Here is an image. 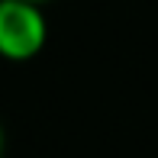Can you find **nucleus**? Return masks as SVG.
<instances>
[{"mask_svg": "<svg viewBox=\"0 0 158 158\" xmlns=\"http://www.w3.org/2000/svg\"><path fill=\"white\" fill-rule=\"evenodd\" d=\"M0 158H3V126H0Z\"/></svg>", "mask_w": 158, "mask_h": 158, "instance_id": "obj_2", "label": "nucleus"}, {"mask_svg": "<svg viewBox=\"0 0 158 158\" xmlns=\"http://www.w3.org/2000/svg\"><path fill=\"white\" fill-rule=\"evenodd\" d=\"M32 3H42V6H45V3H52V0H32Z\"/></svg>", "mask_w": 158, "mask_h": 158, "instance_id": "obj_3", "label": "nucleus"}, {"mask_svg": "<svg viewBox=\"0 0 158 158\" xmlns=\"http://www.w3.org/2000/svg\"><path fill=\"white\" fill-rule=\"evenodd\" d=\"M48 42V19L42 3L32 0H0V58L29 61Z\"/></svg>", "mask_w": 158, "mask_h": 158, "instance_id": "obj_1", "label": "nucleus"}]
</instances>
